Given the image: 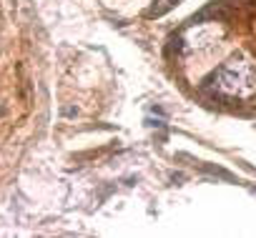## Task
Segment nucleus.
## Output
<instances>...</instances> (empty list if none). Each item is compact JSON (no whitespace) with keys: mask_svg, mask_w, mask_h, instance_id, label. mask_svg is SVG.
I'll return each instance as SVG.
<instances>
[{"mask_svg":"<svg viewBox=\"0 0 256 238\" xmlns=\"http://www.w3.org/2000/svg\"><path fill=\"white\" fill-rule=\"evenodd\" d=\"M204 171L206 173H211V176H218V178H224V181H234V176L231 173H226L224 168H218V166H204Z\"/></svg>","mask_w":256,"mask_h":238,"instance_id":"1","label":"nucleus"},{"mask_svg":"<svg viewBox=\"0 0 256 238\" xmlns=\"http://www.w3.org/2000/svg\"><path fill=\"white\" fill-rule=\"evenodd\" d=\"M181 48H184V45H181V38H178V35H174V38L168 40V53H174V50L178 53Z\"/></svg>","mask_w":256,"mask_h":238,"instance_id":"2","label":"nucleus"},{"mask_svg":"<svg viewBox=\"0 0 256 238\" xmlns=\"http://www.w3.org/2000/svg\"><path fill=\"white\" fill-rule=\"evenodd\" d=\"M181 3V0H168V3H166V8L164 10H168V8H174V5H178Z\"/></svg>","mask_w":256,"mask_h":238,"instance_id":"3","label":"nucleus"}]
</instances>
